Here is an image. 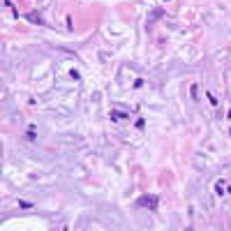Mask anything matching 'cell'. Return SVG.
<instances>
[{
	"label": "cell",
	"instance_id": "cell-5",
	"mask_svg": "<svg viewBox=\"0 0 231 231\" xmlns=\"http://www.w3.org/2000/svg\"><path fill=\"white\" fill-rule=\"evenodd\" d=\"M185 231H192V227H185Z\"/></svg>",
	"mask_w": 231,
	"mask_h": 231
},
{
	"label": "cell",
	"instance_id": "cell-1",
	"mask_svg": "<svg viewBox=\"0 0 231 231\" xmlns=\"http://www.w3.org/2000/svg\"><path fill=\"white\" fill-rule=\"evenodd\" d=\"M136 204L141 206V208H148V210H157V204H160V199L155 194H143V196H139V201Z\"/></svg>",
	"mask_w": 231,
	"mask_h": 231
},
{
	"label": "cell",
	"instance_id": "cell-4",
	"mask_svg": "<svg viewBox=\"0 0 231 231\" xmlns=\"http://www.w3.org/2000/svg\"><path fill=\"white\" fill-rule=\"evenodd\" d=\"M190 93H192V97H194V99H199V97H196V95H199V90H196V86H192V88H190Z\"/></svg>",
	"mask_w": 231,
	"mask_h": 231
},
{
	"label": "cell",
	"instance_id": "cell-6",
	"mask_svg": "<svg viewBox=\"0 0 231 231\" xmlns=\"http://www.w3.org/2000/svg\"><path fill=\"white\" fill-rule=\"evenodd\" d=\"M164 2H169V0H164Z\"/></svg>",
	"mask_w": 231,
	"mask_h": 231
},
{
	"label": "cell",
	"instance_id": "cell-2",
	"mask_svg": "<svg viewBox=\"0 0 231 231\" xmlns=\"http://www.w3.org/2000/svg\"><path fill=\"white\" fill-rule=\"evenodd\" d=\"M26 19L35 21V23H39V26H44V19H42V14H35V12H30V14H26Z\"/></svg>",
	"mask_w": 231,
	"mask_h": 231
},
{
	"label": "cell",
	"instance_id": "cell-3",
	"mask_svg": "<svg viewBox=\"0 0 231 231\" xmlns=\"http://www.w3.org/2000/svg\"><path fill=\"white\" fill-rule=\"evenodd\" d=\"M162 14H164V12H162V9H157V12H153V14H150V19H148V23H150L153 19H160Z\"/></svg>",
	"mask_w": 231,
	"mask_h": 231
}]
</instances>
